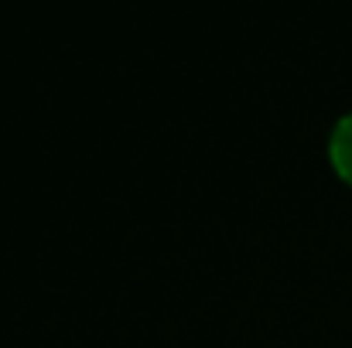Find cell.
<instances>
[{
    "label": "cell",
    "instance_id": "cell-1",
    "mask_svg": "<svg viewBox=\"0 0 352 348\" xmlns=\"http://www.w3.org/2000/svg\"><path fill=\"white\" fill-rule=\"evenodd\" d=\"M329 161H332V167L339 171V178L352 185V110L332 123V133H329Z\"/></svg>",
    "mask_w": 352,
    "mask_h": 348
}]
</instances>
